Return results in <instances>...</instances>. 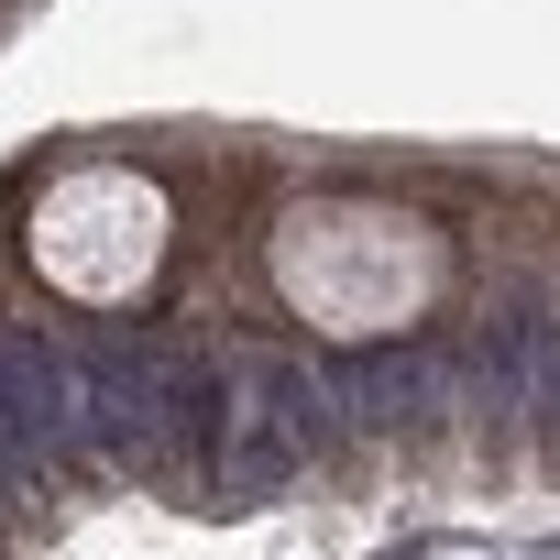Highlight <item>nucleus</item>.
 <instances>
[{
    "mask_svg": "<svg viewBox=\"0 0 560 560\" xmlns=\"http://www.w3.org/2000/svg\"><path fill=\"white\" fill-rule=\"evenodd\" d=\"M538 308H494L483 330H472V352H462V396L472 407H527V385H538Z\"/></svg>",
    "mask_w": 560,
    "mask_h": 560,
    "instance_id": "obj_3",
    "label": "nucleus"
},
{
    "mask_svg": "<svg viewBox=\"0 0 560 560\" xmlns=\"http://www.w3.org/2000/svg\"><path fill=\"white\" fill-rule=\"evenodd\" d=\"M298 472H308V451L275 429V418L242 407V429H231V451H220V483H231V494H275V483H298Z\"/></svg>",
    "mask_w": 560,
    "mask_h": 560,
    "instance_id": "obj_4",
    "label": "nucleus"
},
{
    "mask_svg": "<svg viewBox=\"0 0 560 560\" xmlns=\"http://www.w3.org/2000/svg\"><path fill=\"white\" fill-rule=\"evenodd\" d=\"M341 407H352V429H429L440 363L429 352H363V363H341Z\"/></svg>",
    "mask_w": 560,
    "mask_h": 560,
    "instance_id": "obj_2",
    "label": "nucleus"
},
{
    "mask_svg": "<svg viewBox=\"0 0 560 560\" xmlns=\"http://www.w3.org/2000/svg\"><path fill=\"white\" fill-rule=\"evenodd\" d=\"M242 396H253V418H275L308 462L319 451H341V429H352V407H341V374H319V363H298V352H264V363H242Z\"/></svg>",
    "mask_w": 560,
    "mask_h": 560,
    "instance_id": "obj_1",
    "label": "nucleus"
}]
</instances>
